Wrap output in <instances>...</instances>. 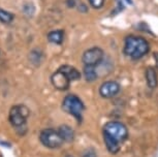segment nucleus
Returning a JSON list of instances; mask_svg holds the SVG:
<instances>
[{
	"mask_svg": "<svg viewBox=\"0 0 158 157\" xmlns=\"http://www.w3.org/2000/svg\"><path fill=\"white\" fill-rule=\"evenodd\" d=\"M128 138V129L123 123L111 121L103 126V141L106 147L112 154L120 150V145Z\"/></svg>",
	"mask_w": 158,
	"mask_h": 157,
	"instance_id": "nucleus-1",
	"label": "nucleus"
},
{
	"mask_svg": "<svg viewBox=\"0 0 158 157\" xmlns=\"http://www.w3.org/2000/svg\"><path fill=\"white\" fill-rule=\"evenodd\" d=\"M123 51L124 54L128 57L138 60V59H141L148 54L150 51V44L145 38L129 35L125 38Z\"/></svg>",
	"mask_w": 158,
	"mask_h": 157,
	"instance_id": "nucleus-2",
	"label": "nucleus"
},
{
	"mask_svg": "<svg viewBox=\"0 0 158 157\" xmlns=\"http://www.w3.org/2000/svg\"><path fill=\"white\" fill-rule=\"evenodd\" d=\"M62 109L66 112L67 114L73 116L77 121L82 120V114L84 111L85 106L81 99L74 94H69L64 97L62 101Z\"/></svg>",
	"mask_w": 158,
	"mask_h": 157,
	"instance_id": "nucleus-3",
	"label": "nucleus"
},
{
	"mask_svg": "<svg viewBox=\"0 0 158 157\" xmlns=\"http://www.w3.org/2000/svg\"><path fill=\"white\" fill-rule=\"evenodd\" d=\"M29 114H30V111H29V109L26 105H14L10 109L8 119H10V122L14 127H16V128H22V127L25 126Z\"/></svg>",
	"mask_w": 158,
	"mask_h": 157,
	"instance_id": "nucleus-4",
	"label": "nucleus"
},
{
	"mask_svg": "<svg viewBox=\"0 0 158 157\" xmlns=\"http://www.w3.org/2000/svg\"><path fill=\"white\" fill-rule=\"evenodd\" d=\"M40 140L44 146L50 149H57L60 148L63 145L64 141L60 135L58 130H55L53 128H47L44 129L40 132Z\"/></svg>",
	"mask_w": 158,
	"mask_h": 157,
	"instance_id": "nucleus-5",
	"label": "nucleus"
},
{
	"mask_svg": "<svg viewBox=\"0 0 158 157\" xmlns=\"http://www.w3.org/2000/svg\"><path fill=\"white\" fill-rule=\"evenodd\" d=\"M104 53L100 48L98 47H94L85 51L83 54L82 61L86 66H97L99 65L103 60Z\"/></svg>",
	"mask_w": 158,
	"mask_h": 157,
	"instance_id": "nucleus-6",
	"label": "nucleus"
},
{
	"mask_svg": "<svg viewBox=\"0 0 158 157\" xmlns=\"http://www.w3.org/2000/svg\"><path fill=\"white\" fill-rule=\"evenodd\" d=\"M51 82H52L53 86H54L56 89L64 91L68 89L71 81L67 78V76L65 75L63 72L58 69L57 72H55L52 75V76H51Z\"/></svg>",
	"mask_w": 158,
	"mask_h": 157,
	"instance_id": "nucleus-7",
	"label": "nucleus"
},
{
	"mask_svg": "<svg viewBox=\"0 0 158 157\" xmlns=\"http://www.w3.org/2000/svg\"><path fill=\"white\" fill-rule=\"evenodd\" d=\"M120 91V85L116 81L104 82L99 88V94L103 98H112Z\"/></svg>",
	"mask_w": 158,
	"mask_h": 157,
	"instance_id": "nucleus-8",
	"label": "nucleus"
},
{
	"mask_svg": "<svg viewBox=\"0 0 158 157\" xmlns=\"http://www.w3.org/2000/svg\"><path fill=\"white\" fill-rule=\"evenodd\" d=\"M59 69H60L61 72H63L71 82L77 81V80L81 79V72L73 66H70V65H63V66H61Z\"/></svg>",
	"mask_w": 158,
	"mask_h": 157,
	"instance_id": "nucleus-9",
	"label": "nucleus"
},
{
	"mask_svg": "<svg viewBox=\"0 0 158 157\" xmlns=\"http://www.w3.org/2000/svg\"><path fill=\"white\" fill-rule=\"evenodd\" d=\"M146 81H147L148 87L151 89H154L157 87L158 85V76L157 72L153 67H148L146 69Z\"/></svg>",
	"mask_w": 158,
	"mask_h": 157,
	"instance_id": "nucleus-10",
	"label": "nucleus"
},
{
	"mask_svg": "<svg viewBox=\"0 0 158 157\" xmlns=\"http://www.w3.org/2000/svg\"><path fill=\"white\" fill-rule=\"evenodd\" d=\"M58 131L63 138L64 142H73L74 138V131L70 126L68 125H61L58 128Z\"/></svg>",
	"mask_w": 158,
	"mask_h": 157,
	"instance_id": "nucleus-11",
	"label": "nucleus"
},
{
	"mask_svg": "<svg viewBox=\"0 0 158 157\" xmlns=\"http://www.w3.org/2000/svg\"><path fill=\"white\" fill-rule=\"evenodd\" d=\"M64 38V32L63 30H55L51 31L48 34V39L50 43H55V44H61Z\"/></svg>",
	"mask_w": 158,
	"mask_h": 157,
	"instance_id": "nucleus-12",
	"label": "nucleus"
},
{
	"mask_svg": "<svg viewBox=\"0 0 158 157\" xmlns=\"http://www.w3.org/2000/svg\"><path fill=\"white\" fill-rule=\"evenodd\" d=\"M84 76L87 82H93L97 79V72L95 66H84Z\"/></svg>",
	"mask_w": 158,
	"mask_h": 157,
	"instance_id": "nucleus-13",
	"label": "nucleus"
},
{
	"mask_svg": "<svg viewBox=\"0 0 158 157\" xmlns=\"http://www.w3.org/2000/svg\"><path fill=\"white\" fill-rule=\"evenodd\" d=\"M14 21V14L0 8V22L3 24H10Z\"/></svg>",
	"mask_w": 158,
	"mask_h": 157,
	"instance_id": "nucleus-14",
	"label": "nucleus"
},
{
	"mask_svg": "<svg viewBox=\"0 0 158 157\" xmlns=\"http://www.w3.org/2000/svg\"><path fill=\"white\" fill-rule=\"evenodd\" d=\"M89 3L93 8H101L104 4V0H89Z\"/></svg>",
	"mask_w": 158,
	"mask_h": 157,
	"instance_id": "nucleus-15",
	"label": "nucleus"
},
{
	"mask_svg": "<svg viewBox=\"0 0 158 157\" xmlns=\"http://www.w3.org/2000/svg\"><path fill=\"white\" fill-rule=\"evenodd\" d=\"M82 157H97V155H96V152H95L93 149H88L83 153Z\"/></svg>",
	"mask_w": 158,
	"mask_h": 157,
	"instance_id": "nucleus-16",
	"label": "nucleus"
},
{
	"mask_svg": "<svg viewBox=\"0 0 158 157\" xmlns=\"http://www.w3.org/2000/svg\"><path fill=\"white\" fill-rule=\"evenodd\" d=\"M127 2H129V3H132V1H131V0H127Z\"/></svg>",
	"mask_w": 158,
	"mask_h": 157,
	"instance_id": "nucleus-17",
	"label": "nucleus"
},
{
	"mask_svg": "<svg viewBox=\"0 0 158 157\" xmlns=\"http://www.w3.org/2000/svg\"><path fill=\"white\" fill-rule=\"evenodd\" d=\"M65 157H73V155H66Z\"/></svg>",
	"mask_w": 158,
	"mask_h": 157,
	"instance_id": "nucleus-18",
	"label": "nucleus"
}]
</instances>
